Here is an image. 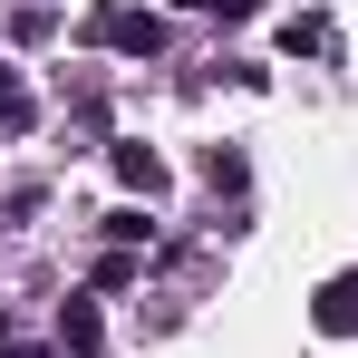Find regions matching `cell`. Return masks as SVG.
<instances>
[{"label":"cell","mask_w":358,"mask_h":358,"mask_svg":"<svg viewBox=\"0 0 358 358\" xmlns=\"http://www.w3.org/2000/svg\"><path fill=\"white\" fill-rule=\"evenodd\" d=\"M29 117V97H20V87H0V126H20Z\"/></svg>","instance_id":"cell-1"}]
</instances>
